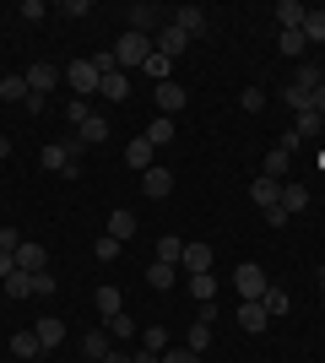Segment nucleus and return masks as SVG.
I'll use <instances>...</instances> for the list:
<instances>
[{
  "label": "nucleus",
  "mask_w": 325,
  "mask_h": 363,
  "mask_svg": "<svg viewBox=\"0 0 325 363\" xmlns=\"http://www.w3.org/2000/svg\"><path fill=\"white\" fill-rule=\"evenodd\" d=\"M266 315H271V320H277V315H287V309H293V298H287V293H282V288H266Z\"/></svg>",
  "instance_id": "2f4dec72"
},
{
  "label": "nucleus",
  "mask_w": 325,
  "mask_h": 363,
  "mask_svg": "<svg viewBox=\"0 0 325 363\" xmlns=\"http://www.w3.org/2000/svg\"><path fill=\"white\" fill-rule=\"evenodd\" d=\"M239 104H244L249 114H261V108H266V87H244V98H239Z\"/></svg>",
  "instance_id": "79ce46f5"
},
{
  "label": "nucleus",
  "mask_w": 325,
  "mask_h": 363,
  "mask_svg": "<svg viewBox=\"0 0 325 363\" xmlns=\"http://www.w3.org/2000/svg\"><path fill=\"white\" fill-rule=\"evenodd\" d=\"M103 363H130V358H125V352H108V358Z\"/></svg>",
  "instance_id": "864d4df0"
},
{
  "label": "nucleus",
  "mask_w": 325,
  "mask_h": 363,
  "mask_svg": "<svg viewBox=\"0 0 325 363\" xmlns=\"http://www.w3.org/2000/svg\"><path fill=\"white\" fill-rule=\"evenodd\" d=\"M179 272H185V277H201V272H212V244H190V239H185Z\"/></svg>",
  "instance_id": "1a4fd4ad"
},
{
  "label": "nucleus",
  "mask_w": 325,
  "mask_h": 363,
  "mask_svg": "<svg viewBox=\"0 0 325 363\" xmlns=\"http://www.w3.org/2000/svg\"><path fill=\"white\" fill-rule=\"evenodd\" d=\"M65 82H71L76 98H87V92H98V65L93 60H71L65 65Z\"/></svg>",
  "instance_id": "0eeeda50"
},
{
  "label": "nucleus",
  "mask_w": 325,
  "mask_h": 363,
  "mask_svg": "<svg viewBox=\"0 0 325 363\" xmlns=\"http://www.w3.org/2000/svg\"><path fill=\"white\" fill-rule=\"evenodd\" d=\"M147 55H152V38H147V33H130L125 28L120 33V44H114V65H147Z\"/></svg>",
  "instance_id": "f257e3e1"
},
{
  "label": "nucleus",
  "mask_w": 325,
  "mask_h": 363,
  "mask_svg": "<svg viewBox=\"0 0 325 363\" xmlns=\"http://www.w3.org/2000/svg\"><path fill=\"white\" fill-rule=\"evenodd\" d=\"M11 352H16V358H38L44 347H38V336H33V331H16L11 336Z\"/></svg>",
  "instance_id": "473e14b6"
},
{
  "label": "nucleus",
  "mask_w": 325,
  "mask_h": 363,
  "mask_svg": "<svg viewBox=\"0 0 325 363\" xmlns=\"http://www.w3.org/2000/svg\"><path fill=\"white\" fill-rule=\"evenodd\" d=\"M38 163H44L49 174H71V179H76V174H81V163H76V147H65V141H49Z\"/></svg>",
  "instance_id": "7ed1b4c3"
},
{
  "label": "nucleus",
  "mask_w": 325,
  "mask_h": 363,
  "mask_svg": "<svg viewBox=\"0 0 325 363\" xmlns=\"http://www.w3.org/2000/svg\"><path fill=\"white\" fill-rule=\"evenodd\" d=\"M65 120H71V125H87V120H93V108L81 104V98H71V104H65Z\"/></svg>",
  "instance_id": "ea45409f"
},
{
  "label": "nucleus",
  "mask_w": 325,
  "mask_h": 363,
  "mask_svg": "<svg viewBox=\"0 0 325 363\" xmlns=\"http://www.w3.org/2000/svg\"><path fill=\"white\" fill-rule=\"evenodd\" d=\"M185 104H190V92L179 87V82H157V114H169V120H173Z\"/></svg>",
  "instance_id": "f8f14e48"
},
{
  "label": "nucleus",
  "mask_w": 325,
  "mask_h": 363,
  "mask_svg": "<svg viewBox=\"0 0 325 363\" xmlns=\"http://www.w3.org/2000/svg\"><path fill=\"white\" fill-rule=\"evenodd\" d=\"M16 244H22V233H16V228H0V250H6V255H16Z\"/></svg>",
  "instance_id": "09e8293b"
},
{
  "label": "nucleus",
  "mask_w": 325,
  "mask_h": 363,
  "mask_svg": "<svg viewBox=\"0 0 325 363\" xmlns=\"http://www.w3.org/2000/svg\"><path fill=\"white\" fill-rule=\"evenodd\" d=\"M233 320H239V325H244L249 336H261L266 325H271V315H266V303H261V298H255V303L244 298V303H239V315H233Z\"/></svg>",
  "instance_id": "4468645a"
},
{
  "label": "nucleus",
  "mask_w": 325,
  "mask_h": 363,
  "mask_svg": "<svg viewBox=\"0 0 325 363\" xmlns=\"http://www.w3.org/2000/svg\"><path fill=\"white\" fill-rule=\"evenodd\" d=\"M33 336H38V347H44V352H55L65 342V320L60 315H44L38 325H33Z\"/></svg>",
  "instance_id": "ddd939ff"
},
{
  "label": "nucleus",
  "mask_w": 325,
  "mask_h": 363,
  "mask_svg": "<svg viewBox=\"0 0 325 363\" xmlns=\"http://www.w3.org/2000/svg\"><path fill=\"white\" fill-rule=\"evenodd\" d=\"M108 352H114L108 347V331H93L87 342H81V358H108Z\"/></svg>",
  "instance_id": "f704fd0d"
},
{
  "label": "nucleus",
  "mask_w": 325,
  "mask_h": 363,
  "mask_svg": "<svg viewBox=\"0 0 325 363\" xmlns=\"http://www.w3.org/2000/svg\"><path fill=\"white\" fill-rule=\"evenodd\" d=\"M293 136L309 141V136H325V120L314 114V108H304V114H293Z\"/></svg>",
  "instance_id": "393cba45"
},
{
  "label": "nucleus",
  "mask_w": 325,
  "mask_h": 363,
  "mask_svg": "<svg viewBox=\"0 0 325 363\" xmlns=\"http://www.w3.org/2000/svg\"><path fill=\"white\" fill-rule=\"evenodd\" d=\"M320 293H325V272H320Z\"/></svg>",
  "instance_id": "6e6d98bb"
},
{
  "label": "nucleus",
  "mask_w": 325,
  "mask_h": 363,
  "mask_svg": "<svg viewBox=\"0 0 325 363\" xmlns=\"http://www.w3.org/2000/svg\"><path fill=\"white\" fill-rule=\"evenodd\" d=\"M22 16H28V22H44L49 6H44V0H22Z\"/></svg>",
  "instance_id": "49530a36"
},
{
  "label": "nucleus",
  "mask_w": 325,
  "mask_h": 363,
  "mask_svg": "<svg viewBox=\"0 0 325 363\" xmlns=\"http://www.w3.org/2000/svg\"><path fill=\"white\" fill-rule=\"evenodd\" d=\"M141 347H152V352H169V331H163V325H147V331H141Z\"/></svg>",
  "instance_id": "4c0bfd02"
},
{
  "label": "nucleus",
  "mask_w": 325,
  "mask_h": 363,
  "mask_svg": "<svg viewBox=\"0 0 325 363\" xmlns=\"http://www.w3.org/2000/svg\"><path fill=\"white\" fill-rule=\"evenodd\" d=\"M0 98L6 104H28V76H0Z\"/></svg>",
  "instance_id": "cd10ccee"
},
{
  "label": "nucleus",
  "mask_w": 325,
  "mask_h": 363,
  "mask_svg": "<svg viewBox=\"0 0 325 363\" xmlns=\"http://www.w3.org/2000/svg\"><path fill=\"white\" fill-rule=\"evenodd\" d=\"M190 293H195V298H201V303H212V298H217V277H212V272L190 277Z\"/></svg>",
  "instance_id": "72a5a7b5"
},
{
  "label": "nucleus",
  "mask_w": 325,
  "mask_h": 363,
  "mask_svg": "<svg viewBox=\"0 0 325 363\" xmlns=\"http://www.w3.org/2000/svg\"><path fill=\"white\" fill-rule=\"evenodd\" d=\"M277 49H282V55H287V60H298V55H304V49H309V44H304V33H282V38H277Z\"/></svg>",
  "instance_id": "c9c22d12"
},
{
  "label": "nucleus",
  "mask_w": 325,
  "mask_h": 363,
  "mask_svg": "<svg viewBox=\"0 0 325 363\" xmlns=\"http://www.w3.org/2000/svg\"><path fill=\"white\" fill-rule=\"evenodd\" d=\"M147 141H152V147H169V141H173V120H169V114H157V120L147 125Z\"/></svg>",
  "instance_id": "c756f323"
},
{
  "label": "nucleus",
  "mask_w": 325,
  "mask_h": 363,
  "mask_svg": "<svg viewBox=\"0 0 325 363\" xmlns=\"http://www.w3.org/2000/svg\"><path fill=\"white\" fill-rule=\"evenodd\" d=\"M185 347L190 352H206V347H212V303H206V315L190 325V342H185Z\"/></svg>",
  "instance_id": "412c9836"
},
{
  "label": "nucleus",
  "mask_w": 325,
  "mask_h": 363,
  "mask_svg": "<svg viewBox=\"0 0 325 363\" xmlns=\"http://www.w3.org/2000/svg\"><path fill=\"white\" fill-rule=\"evenodd\" d=\"M309 108H314V114H320V120H325V82H320V87L309 92Z\"/></svg>",
  "instance_id": "8fccbe9b"
},
{
  "label": "nucleus",
  "mask_w": 325,
  "mask_h": 363,
  "mask_svg": "<svg viewBox=\"0 0 325 363\" xmlns=\"http://www.w3.org/2000/svg\"><path fill=\"white\" fill-rule=\"evenodd\" d=\"M125 16H130V33H147V38H152V33L169 22V11H157L152 0H136V6H130Z\"/></svg>",
  "instance_id": "39448f33"
},
{
  "label": "nucleus",
  "mask_w": 325,
  "mask_h": 363,
  "mask_svg": "<svg viewBox=\"0 0 325 363\" xmlns=\"http://www.w3.org/2000/svg\"><path fill=\"white\" fill-rule=\"evenodd\" d=\"M65 82V71L60 65H49V60H33V71H28V92L33 98H49V92Z\"/></svg>",
  "instance_id": "20e7f679"
},
{
  "label": "nucleus",
  "mask_w": 325,
  "mask_h": 363,
  "mask_svg": "<svg viewBox=\"0 0 325 363\" xmlns=\"http://www.w3.org/2000/svg\"><path fill=\"white\" fill-rule=\"evenodd\" d=\"M282 104L293 108V114H304V108H309V92H298V87H287V92H282Z\"/></svg>",
  "instance_id": "37998d69"
},
{
  "label": "nucleus",
  "mask_w": 325,
  "mask_h": 363,
  "mask_svg": "<svg viewBox=\"0 0 325 363\" xmlns=\"http://www.w3.org/2000/svg\"><path fill=\"white\" fill-rule=\"evenodd\" d=\"M287 217H298L304 206H309V184H282V201H277Z\"/></svg>",
  "instance_id": "aec40b11"
},
{
  "label": "nucleus",
  "mask_w": 325,
  "mask_h": 363,
  "mask_svg": "<svg viewBox=\"0 0 325 363\" xmlns=\"http://www.w3.org/2000/svg\"><path fill=\"white\" fill-rule=\"evenodd\" d=\"M169 55H157V49H152V55H147V65H141V71H147V76H157V82H169Z\"/></svg>",
  "instance_id": "58836bf2"
},
{
  "label": "nucleus",
  "mask_w": 325,
  "mask_h": 363,
  "mask_svg": "<svg viewBox=\"0 0 325 363\" xmlns=\"http://www.w3.org/2000/svg\"><path fill=\"white\" fill-rule=\"evenodd\" d=\"M93 255H98V260H114V255H120V239H114V233H103V239L93 244Z\"/></svg>",
  "instance_id": "a19ab883"
},
{
  "label": "nucleus",
  "mask_w": 325,
  "mask_h": 363,
  "mask_svg": "<svg viewBox=\"0 0 325 363\" xmlns=\"http://www.w3.org/2000/svg\"><path fill=\"white\" fill-rule=\"evenodd\" d=\"M147 282H152L157 293H169L173 282H179V266H169V260H152V266H147Z\"/></svg>",
  "instance_id": "4be33fe9"
},
{
  "label": "nucleus",
  "mask_w": 325,
  "mask_h": 363,
  "mask_svg": "<svg viewBox=\"0 0 325 363\" xmlns=\"http://www.w3.org/2000/svg\"><path fill=\"white\" fill-rule=\"evenodd\" d=\"M130 363H163V352H152V347H141V352H130Z\"/></svg>",
  "instance_id": "3c124183"
},
{
  "label": "nucleus",
  "mask_w": 325,
  "mask_h": 363,
  "mask_svg": "<svg viewBox=\"0 0 325 363\" xmlns=\"http://www.w3.org/2000/svg\"><path fill=\"white\" fill-rule=\"evenodd\" d=\"M6 298H33V277H28V272L6 277Z\"/></svg>",
  "instance_id": "e433bc0d"
},
{
  "label": "nucleus",
  "mask_w": 325,
  "mask_h": 363,
  "mask_svg": "<svg viewBox=\"0 0 325 363\" xmlns=\"http://www.w3.org/2000/svg\"><path fill=\"white\" fill-rule=\"evenodd\" d=\"M169 22L185 33L190 44H195V38H206V11H201V6H179V11H169Z\"/></svg>",
  "instance_id": "423d86ee"
},
{
  "label": "nucleus",
  "mask_w": 325,
  "mask_h": 363,
  "mask_svg": "<svg viewBox=\"0 0 325 363\" xmlns=\"http://www.w3.org/2000/svg\"><path fill=\"white\" fill-rule=\"evenodd\" d=\"M304 16H309V6H298V0H282V6H277V22H282V33L304 28Z\"/></svg>",
  "instance_id": "bb28decb"
},
{
  "label": "nucleus",
  "mask_w": 325,
  "mask_h": 363,
  "mask_svg": "<svg viewBox=\"0 0 325 363\" xmlns=\"http://www.w3.org/2000/svg\"><path fill=\"white\" fill-rule=\"evenodd\" d=\"M108 233L125 244L130 233H136V212H130V206H114V212H108Z\"/></svg>",
  "instance_id": "b1692460"
},
{
  "label": "nucleus",
  "mask_w": 325,
  "mask_h": 363,
  "mask_svg": "<svg viewBox=\"0 0 325 363\" xmlns=\"http://www.w3.org/2000/svg\"><path fill=\"white\" fill-rule=\"evenodd\" d=\"M163 363H201V352H190V347H169V352H163Z\"/></svg>",
  "instance_id": "a18cd8bd"
},
{
  "label": "nucleus",
  "mask_w": 325,
  "mask_h": 363,
  "mask_svg": "<svg viewBox=\"0 0 325 363\" xmlns=\"http://www.w3.org/2000/svg\"><path fill=\"white\" fill-rule=\"evenodd\" d=\"M179 255H185V239H179V233H163V239H157V260L179 266Z\"/></svg>",
  "instance_id": "c85d7f7f"
},
{
  "label": "nucleus",
  "mask_w": 325,
  "mask_h": 363,
  "mask_svg": "<svg viewBox=\"0 0 325 363\" xmlns=\"http://www.w3.org/2000/svg\"><path fill=\"white\" fill-rule=\"evenodd\" d=\"M103 331H108V336H120V342H125V336H136V320H125V315H120V320H108Z\"/></svg>",
  "instance_id": "c03bdc74"
},
{
  "label": "nucleus",
  "mask_w": 325,
  "mask_h": 363,
  "mask_svg": "<svg viewBox=\"0 0 325 363\" xmlns=\"http://www.w3.org/2000/svg\"><path fill=\"white\" fill-rule=\"evenodd\" d=\"M249 201H255L261 212H271V206L282 201V184H277V179H266V174H255V184H249Z\"/></svg>",
  "instance_id": "a211bd4d"
},
{
  "label": "nucleus",
  "mask_w": 325,
  "mask_h": 363,
  "mask_svg": "<svg viewBox=\"0 0 325 363\" xmlns=\"http://www.w3.org/2000/svg\"><path fill=\"white\" fill-rule=\"evenodd\" d=\"M152 49H157V55H169V60H173V55H185V49H190V38H185V33H179V28H173V22H163V28L152 33Z\"/></svg>",
  "instance_id": "9d476101"
},
{
  "label": "nucleus",
  "mask_w": 325,
  "mask_h": 363,
  "mask_svg": "<svg viewBox=\"0 0 325 363\" xmlns=\"http://www.w3.org/2000/svg\"><path fill=\"white\" fill-rule=\"evenodd\" d=\"M125 163L136 168V174H147V168H152V141H147V136H136L130 147H125Z\"/></svg>",
  "instance_id": "5701e85b"
},
{
  "label": "nucleus",
  "mask_w": 325,
  "mask_h": 363,
  "mask_svg": "<svg viewBox=\"0 0 325 363\" xmlns=\"http://www.w3.org/2000/svg\"><path fill=\"white\" fill-rule=\"evenodd\" d=\"M98 98H108V104H125V98H130V76H125V71L98 76Z\"/></svg>",
  "instance_id": "f3484780"
},
{
  "label": "nucleus",
  "mask_w": 325,
  "mask_h": 363,
  "mask_svg": "<svg viewBox=\"0 0 325 363\" xmlns=\"http://www.w3.org/2000/svg\"><path fill=\"white\" fill-rule=\"evenodd\" d=\"M93 303H98V315H103V325H108V320H120V315H125V293L114 288V282H103V288L93 293Z\"/></svg>",
  "instance_id": "9b49d317"
},
{
  "label": "nucleus",
  "mask_w": 325,
  "mask_h": 363,
  "mask_svg": "<svg viewBox=\"0 0 325 363\" xmlns=\"http://www.w3.org/2000/svg\"><path fill=\"white\" fill-rule=\"evenodd\" d=\"M169 190H173V174H169V168H147V174H141V196H152V201H163V196H169Z\"/></svg>",
  "instance_id": "dca6fc26"
},
{
  "label": "nucleus",
  "mask_w": 325,
  "mask_h": 363,
  "mask_svg": "<svg viewBox=\"0 0 325 363\" xmlns=\"http://www.w3.org/2000/svg\"><path fill=\"white\" fill-rule=\"evenodd\" d=\"M81 363H103V358H81Z\"/></svg>",
  "instance_id": "5fc2aeb1"
},
{
  "label": "nucleus",
  "mask_w": 325,
  "mask_h": 363,
  "mask_svg": "<svg viewBox=\"0 0 325 363\" xmlns=\"http://www.w3.org/2000/svg\"><path fill=\"white\" fill-rule=\"evenodd\" d=\"M325 82V65L320 60H298L293 65V82H287V87H298V92H314Z\"/></svg>",
  "instance_id": "2eb2a0df"
},
{
  "label": "nucleus",
  "mask_w": 325,
  "mask_h": 363,
  "mask_svg": "<svg viewBox=\"0 0 325 363\" xmlns=\"http://www.w3.org/2000/svg\"><path fill=\"white\" fill-rule=\"evenodd\" d=\"M16 272H49V250H44V244H38V239H22V244H16Z\"/></svg>",
  "instance_id": "6e6552de"
},
{
  "label": "nucleus",
  "mask_w": 325,
  "mask_h": 363,
  "mask_svg": "<svg viewBox=\"0 0 325 363\" xmlns=\"http://www.w3.org/2000/svg\"><path fill=\"white\" fill-rule=\"evenodd\" d=\"M233 288H239V298H266V288H271V277L261 272V266H255V260H244V266H239V272H233Z\"/></svg>",
  "instance_id": "f03ea898"
},
{
  "label": "nucleus",
  "mask_w": 325,
  "mask_h": 363,
  "mask_svg": "<svg viewBox=\"0 0 325 363\" xmlns=\"http://www.w3.org/2000/svg\"><path fill=\"white\" fill-rule=\"evenodd\" d=\"M33 293H38V298H49V293H55V277H49V272H33Z\"/></svg>",
  "instance_id": "de8ad7c7"
},
{
  "label": "nucleus",
  "mask_w": 325,
  "mask_h": 363,
  "mask_svg": "<svg viewBox=\"0 0 325 363\" xmlns=\"http://www.w3.org/2000/svg\"><path fill=\"white\" fill-rule=\"evenodd\" d=\"M0 277H16V255H6V250H0Z\"/></svg>",
  "instance_id": "603ef678"
},
{
  "label": "nucleus",
  "mask_w": 325,
  "mask_h": 363,
  "mask_svg": "<svg viewBox=\"0 0 325 363\" xmlns=\"http://www.w3.org/2000/svg\"><path fill=\"white\" fill-rule=\"evenodd\" d=\"M76 141H81V147H98V141H108V120H103V114H93L87 125H76Z\"/></svg>",
  "instance_id": "a878e982"
},
{
  "label": "nucleus",
  "mask_w": 325,
  "mask_h": 363,
  "mask_svg": "<svg viewBox=\"0 0 325 363\" xmlns=\"http://www.w3.org/2000/svg\"><path fill=\"white\" fill-rule=\"evenodd\" d=\"M287 168H293V147H282V141H277V147L266 152L261 174H266V179H277V184H282V174H287Z\"/></svg>",
  "instance_id": "6ab92c4d"
},
{
  "label": "nucleus",
  "mask_w": 325,
  "mask_h": 363,
  "mask_svg": "<svg viewBox=\"0 0 325 363\" xmlns=\"http://www.w3.org/2000/svg\"><path fill=\"white\" fill-rule=\"evenodd\" d=\"M298 33H304V44H325V11H309Z\"/></svg>",
  "instance_id": "7c9ffc66"
}]
</instances>
